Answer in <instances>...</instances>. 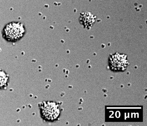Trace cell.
<instances>
[{
    "instance_id": "cell-4",
    "label": "cell",
    "mask_w": 147,
    "mask_h": 126,
    "mask_svg": "<svg viewBox=\"0 0 147 126\" xmlns=\"http://www.w3.org/2000/svg\"><path fill=\"white\" fill-rule=\"evenodd\" d=\"M7 79V78L5 73L3 71H0V87L5 84Z\"/></svg>"
},
{
    "instance_id": "cell-2",
    "label": "cell",
    "mask_w": 147,
    "mask_h": 126,
    "mask_svg": "<svg viewBox=\"0 0 147 126\" xmlns=\"http://www.w3.org/2000/svg\"><path fill=\"white\" fill-rule=\"evenodd\" d=\"M24 32L22 25L18 23H13L7 25L4 30L5 37L11 40H16L20 38Z\"/></svg>"
},
{
    "instance_id": "cell-3",
    "label": "cell",
    "mask_w": 147,
    "mask_h": 126,
    "mask_svg": "<svg viewBox=\"0 0 147 126\" xmlns=\"http://www.w3.org/2000/svg\"><path fill=\"white\" fill-rule=\"evenodd\" d=\"M110 67L113 70L116 71H123L127 66L128 62L124 56L116 54L110 58Z\"/></svg>"
},
{
    "instance_id": "cell-1",
    "label": "cell",
    "mask_w": 147,
    "mask_h": 126,
    "mask_svg": "<svg viewBox=\"0 0 147 126\" xmlns=\"http://www.w3.org/2000/svg\"><path fill=\"white\" fill-rule=\"evenodd\" d=\"M40 109L42 115L49 120L55 119L59 113V105L53 102H43L40 105Z\"/></svg>"
}]
</instances>
